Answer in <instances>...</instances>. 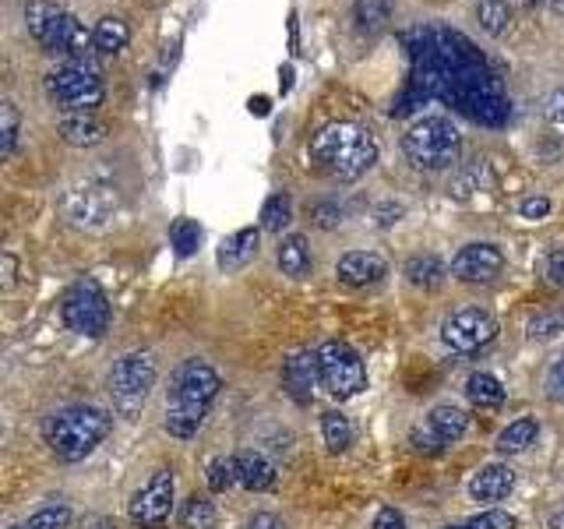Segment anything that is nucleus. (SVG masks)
<instances>
[{
  "label": "nucleus",
  "instance_id": "18",
  "mask_svg": "<svg viewBox=\"0 0 564 529\" xmlns=\"http://www.w3.org/2000/svg\"><path fill=\"white\" fill-rule=\"evenodd\" d=\"M258 244H261V229L258 226H243V229H237V234H229L219 244V255H216L219 269L223 272H240V269H247V264L258 258Z\"/></svg>",
  "mask_w": 564,
  "mask_h": 529
},
{
  "label": "nucleus",
  "instance_id": "7",
  "mask_svg": "<svg viewBox=\"0 0 564 529\" xmlns=\"http://www.w3.org/2000/svg\"><path fill=\"white\" fill-rule=\"evenodd\" d=\"M43 85L61 114H96L106 99L99 71L88 67L85 61H70L57 71H50Z\"/></svg>",
  "mask_w": 564,
  "mask_h": 529
},
{
  "label": "nucleus",
  "instance_id": "40",
  "mask_svg": "<svg viewBox=\"0 0 564 529\" xmlns=\"http://www.w3.org/2000/svg\"><path fill=\"white\" fill-rule=\"evenodd\" d=\"M522 219H546V212H551V198H543V194H533V198H525L519 205Z\"/></svg>",
  "mask_w": 564,
  "mask_h": 529
},
{
  "label": "nucleus",
  "instance_id": "33",
  "mask_svg": "<svg viewBox=\"0 0 564 529\" xmlns=\"http://www.w3.org/2000/svg\"><path fill=\"white\" fill-rule=\"evenodd\" d=\"M70 526V508L67 505H50V508H40L29 522L22 526H11V529H67Z\"/></svg>",
  "mask_w": 564,
  "mask_h": 529
},
{
  "label": "nucleus",
  "instance_id": "29",
  "mask_svg": "<svg viewBox=\"0 0 564 529\" xmlns=\"http://www.w3.org/2000/svg\"><path fill=\"white\" fill-rule=\"evenodd\" d=\"M352 14H357L364 32H378L392 22V0H357Z\"/></svg>",
  "mask_w": 564,
  "mask_h": 529
},
{
  "label": "nucleus",
  "instance_id": "23",
  "mask_svg": "<svg viewBox=\"0 0 564 529\" xmlns=\"http://www.w3.org/2000/svg\"><path fill=\"white\" fill-rule=\"evenodd\" d=\"M445 276L448 269L437 255H413L405 261V279H410V287L416 290H437L441 282H445Z\"/></svg>",
  "mask_w": 564,
  "mask_h": 529
},
{
  "label": "nucleus",
  "instance_id": "45",
  "mask_svg": "<svg viewBox=\"0 0 564 529\" xmlns=\"http://www.w3.org/2000/svg\"><path fill=\"white\" fill-rule=\"evenodd\" d=\"M251 114H258V117L269 114V99H264V96H254V99H251Z\"/></svg>",
  "mask_w": 564,
  "mask_h": 529
},
{
  "label": "nucleus",
  "instance_id": "17",
  "mask_svg": "<svg viewBox=\"0 0 564 529\" xmlns=\"http://www.w3.org/2000/svg\"><path fill=\"white\" fill-rule=\"evenodd\" d=\"M388 272V264L381 255L375 251H349L339 258V264H335V276H339V282H346V287L360 290V287H375V282H381Z\"/></svg>",
  "mask_w": 564,
  "mask_h": 529
},
{
  "label": "nucleus",
  "instance_id": "30",
  "mask_svg": "<svg viewBox=\"0 0 564 529\" xmlns=\"http://www.w3.org/2000/svg\"><path fill=\"white\" fill-rule=\"evenodd\" d=\"M181 522H184V529H216V505L194 494V498H187L181 508Z\"/></svg>",
  "mask_w": 564,
  "mask_h": 529
},
{
  "label": "nucleus",
  "instance_id": "31",
  "mask_svg": "<svg viewBox=\"0 0 564 529\" xmlns=\"http://www.w3.org/2000/svg\"><path fill=\"white\" fill-rule=\"evenodd\" d=\"M476 18H480L484 32L501 35L511 22V8H508V0H480V4H476Z\"/></svg>",
  "mask_w": 564,
  "mask_h": 529
},
{
  "label": "nucleus",
  "instance_id": "19",
  "mask_svg": "<svg viewBox=\"0 0 564 529\" xmlns=\"http://www.w3.org/2000/svg\"><path fill=\"white\" fill-rule=\"evenodd\" d=\"M57 134L75 149H93L106 138V123L96 114H61Z\"/></svg>",
  "mask_w": 564,
  "mask_h": 529
},
{
  "label": "nucleus",
  "instance_id": "24",
  "mask_svg": "<svg viewBox=\"0 0 564 529\" xmlns=\"http://www.w3.org/2000/svg\"><path fill=\"white\" fill-rule=\"evenodd\" d=\"M536 438H540V420L536 417H519L498 434V452L501 455H519V452H525L529 445H533Z\"/></svg>",
  "mask_w": 564,
  "mask_h": 529
},
{
  "label": "nucleus",
  "instance_id": "20",
  "mask_svg": "<svg viewBox=\"0 0 564 529\" xmlns=\"http://www.w3.org/2000/svg\"><path fill=\"white\" fill-rule=\"evenodd\" d=\"M511 487H516V473L505 463H490L469 481V494L476 501H501L511 494Z\"/></svg>",
  "mask_w": 564,
  "mask_h": 529
},
{
  "label": "nucleus",
  "instance_id": "35",
  "mask_svg": "<svg viewBox=\"0 0 564 529\" xmlns=\"http://www.w3.org/2000/svg\"><path fill=\"white\" fill-rule=\"evenodd\" d=\"M516 516L511 511H501V508H494V511H480V516H473L466 522H458V526H445V529H516Z\"/></svg>",
  "mask_w": 564,
  "mask_h": 529
},
{
  "label": "nucleus",
  "instance_id": "44",
  "mask_svg": "<svg viewBox=\"0 0 564 529\" xmlns=\"http://www.w3.org/2000/svg\"><path fill=\"white\" fill-rule=\"evenodd\" d=\"M247 529H286V526H282V519L272 516V511H258V516L247 522Z\"/></svg>",
  "mask_w": 564,
  "mask_h": 529
},
{
  "label": "nucleus",
  "instance_id": "39",
  "mask_svg": "<svg viewBox=\"0 0 564 529\" xmlns=\"http://www.w3.org/2000/svg\"><path fill=\"white\" fill-rule=\"evenodd\" d=\"M546 396L554 402H564V353L551 364V370H546Z\"/></svg>",
  "mask_w": 564,
  "mask_h": 529
},
{
  "label": "nucleus",
  "instance_id": "38",
  "mask_svg": "<svg viewBox=\"0 0 564 529\" xmlns=\"http://www.w3.org/2000/svg\"><path fill=\"white\" fill-rule=\"evenodd\" d=\"M543 279L551 282L554 290H564V247H557V251L543 258Z\"/></svg>",
  "mask_w": 564,
  "mask_h": 529
},
{
  "label": "nucleus",
  "instance_id": "15",
  "mask_svg": "<svg viewBox=\"0 0 564 529\" xmlns=\"http://www.w3.org/2000/svg\"><path fill=\"white\" fill-rule=\"evenodd\" d=\"M505 272V255L494 244H466L452 258V276L458 282H494Z\"/></svg>",
  "mask_w": 564,
  "mask_h": 529
},
{
  "label": "nucleus",
  "instance_id": "42",
  "mask_svg": "<svg viewBox=\"0 0 564 529\" xmlns=\"http://www.w3.org/2000/svg\"><path fill=\"white\" fill-rule=\"evenodd\" d=\"M370 529H405V519H402L399 508H381L375 526H370Z\"/></svg>",
  "mask_w": 564,
  "mask_h": 529
},
{
  "label": "nucleus",
  "instance_id": "5",
  "mask_svg": "<svg viewBox=\"0 0 564 529\" xmlns=\"http://www.w3.org/2000/svg\"><path fill=\"white\" fill-rule=\"evenodd\" d=\"M25 29L35 43H43L50 53H67V57L85 61L96 50V35L88 32L75 14L50 4V0H29L25 4Z\"/></svg>",
  "mask_w": 564,
  "mask_h": 529
},
{
  "label": "nucleus",
  "instance_id": "12",
  "mask_svg": "<svg viewBox=\"0 0 564 529\" xmlns=\"http://www.w3.org/2000/svg\"><path fill=\"white\" fill-rule=\"evenodd\" d=\"M441 339L455 353H476L498 339V322H494V314L484 307H463L445 317Z\"/></svg>",
  "mask_w": 564,
  "mask_h": 529
},
{
  "label": "nucleus",
  "instance_id": "8",
  "mask_svg": "<svg viewBox=\"0 0 564 529\" xmlns=\"http://www.w3.org/2000/svg\"><path fill=\"white\" fill-rule=\"evenodd\" d=\"M61 317L70 332L99 339L110 328V296L102 293L96 279H78L75 287H67L61 296Z\"/></svg>",
  "mask_w": 564,
  "mask_h": 529
},
{
  "label": "nucleus",
  "instance_id": "14",
  "mask_svg": "<svg viewBox=\"0 0 564 529\" xmlns=\"http://www.w3.org/2000/svg\"><path fill=\"white\" fill-rule=\"evenodd\" d=\"M466 431H469V413L458 410V406H452V402H441V406H434V410H431L427 428H416L410 434V441H413L416 452L437 455L441 449L455 445V441L463 438Z\"/></svg>",
  "mask_w": 564,
  "mask_h": 529
},
{
  "label": "nucleus",
  "instance_id": "49",
  "mask_svg": "<svg viewBox=\"0 0 564 529\" xmlns=\"http://www.w3.org/2000/svg\"><path fill=\"white\" fill-rule=\"evenodd\" d=\"M93 529H117V522H113V519H99Z\"/></svg>",
  "mask_w": 564,
  "mask_h": 529
},
{
  "label": "nucleus",
  "instance_id": "13",
  "mask_svg": "<svg viewBox=\"0 0 564 529\" xmlns=\"http://www.w3.org/2000/svg\"><path fill=\"white\" fill-rule=\"evenodd\" d=\"M173 490H176V481L170 469L152 473L149 484L131 498V508H128L131 522L138 529H163L173 511Z\"/></svg>",
  "mask_w": 564,
  "mask_h": 529
},
{
  "label": "nucleus",
  "instance_id": "26",
  "mask_svg": "<svg viewBox=\"0 0 564 529\" xmlns=\"http://www.w3.org/2000/svg\"><path fill=\"white\" fill-rule=\"evenodd\" d=\"M466 396H469V402L476 406V410H498V406L505 402V388L494 375L480 370V375H473L466 381Z\"/></svg>",
  "mask_w": 564,
  "mask_h": 529
},
{
  "label": "nucleus",
  "instance_id": "43",
  "mask_svg": "<svg viewBox=\"0 0 564 529\" xmlns=\"http://www.w3.org/2000/svg\"><path fill=\"white\" fill-rule=\"evenodd\" d=\"M546 120H551L554 128H564V88H557V93L546 99Z\"/></svg>",
  "mask_w": 564,
  "mask_h": 529
},
{
  "label": "nucleus",
  "instance_id": "3",
  "mask_svg": "<svg viewBox=\"0 0 564 529\" xmlns=\"http://www.w3.org/2000/svg\"><path fill=\"white\" fill-rule=\"evenodd\" d=\"M307 152L317 170H325L328 176H339V181H357V176H364L378 163L375 134L352 120L325 123V128L311 138Z\"/></svg>",
  "mask_w": 564,
  "mask_h": 529
},
{
  "label": "nucleus",
  "instance_id": "25",
  "mask_svg": "<svg viewBox=\"0 0 564 529\" xmlns=\"http://www.w3.org/2000/svg\"><path fill=\"white\" fill-rule=\"evenodd\" d=\"M93 35H96V53H106V57H113V53L128 50V43H131V29L117 14L99 18V25L93 29Z\"/></svg>",
  "mask_w": 564,
  "mask_h": 529
},
{
  "label": "nucleus",
  "instance_id": "27",
  "mask_svg": "<svg viewBox=\"0 0 564 529\" xmlns=\"http://www.w3.org/2000/svg\"><path fill=\"white\" fill-rule=\"evenodd\" d=\"M293 223V202L290 194H269L261 205V229H269V234H282Z\"/></svg>",
  "mask_w": 564,
  "mask_h": 529
},
{
  "label": "nucleus",
  "instance_id": "9",
  "mask_svg": "<svg viewBox=\"0 0 564 529\" xmlns=\"http://www.w3.org/2000/svg\"><path fill=\"white\" fill-rule=\"evenodd\" d=\"M152 385H155V360L149 353H128V357H120L110 370L113 410L120 417H138L145 410Z\"/></svg>",
  "mask_w": 564,
  "mask_h": 529
},
{
  "label": "nucleus",
  "instance_id": "41",
  "mask_svg": "<svg viewBox=\"0 0 564 529\" xmlns=\"http://www.w3.org/2000/svg\"><path fill=\"white\" fill-rule=\"evenodd\" d=\"M314 219H317V226H335V223H343V208L335 205V202H317L314 205Z\"/></svg>",
  "mask_w": 564,
  "mask_h": 529
},
{
  "label": "nucleus",
  "instance_id": "2",
  "mask_svg": "<svg viewBox=\"0 0 564 529\" xmlns=\"http://www.w3.org/2000/svg\"><path fill=\"white\" fill-rule=\"evenodd\" d=\"M223 388L219 370L205 360H184L170 378V402H166V431L173 438H194L212 410Z\"/></svg>",
  "mask_w": 564,
  "mask_h": 529
},
{
  "label": "nucleus",
  "instance_id": "47",
  "mask_svg": "<svg viewBox=\"0 0 564 529\" xmlns=\"http://www.w3.org/2000/svg\"><path fill=\"white\" fill-rule=\"evenodd\" d=\"M290 85H293V67H286V71H282V93H286Z\"/></svg>",
  "mask_w": 564,
  "mask_h": 529
},
{
  "label": "nucleus",
  "instance_id": "37",
  "mask_svg": "<svg viewBox=\"0 0 564 529\" xmlns=\"http://www.w3.org/2000/svg\"><path fill=\"white\" fill-rule=\"evenodd\" d=\"M557 332H564V311H543L529 322V339H554Z\"/></svg>",
  "mask_w": 564,
  "mask_h": 529
},
{
  "label": "nucleus",
  "instance_id": "16",
  "mask_svg": "<svg viewBox=\"0 0 564 529\" xmlns=\"http://www.w3.org/2000/svg\"><path fill=\"white\" fill-rule=\"evenodd\" d=\"M322 381V367H317V353H293V357L282 364V388L296 399L300 406L314 399V388Z\"/></svg>",
  "mask_w": 564,
  "mask_h": 529
},
{
  "label": "nucleus",
  "instance_id": "48",
  "mask_svg": "<svg viewBox=\"0 0 564 529\" xmlns=\"http://www.w3.org/2000/svg\"><path fill=\"white\" fill-rule=\"evenodd\" d=\"M551 529H564V511H554V516H551Z\"/></svg>",
  "mask_w": 564,
  "mask_h": 529
},
{
  "label": "nucleus",
  "instance_id": "11",
  "mask_svg": "<svg viewBox=\"0 0 564 529\" xmlns=\"http://www.w3.org/2000/svg\"><path fill=\"white\" fill-rule=\"evenodd\" d=\"M61 212H64V219L78 229H102L117 212V194L106 184H78L64 194Z\"/></svg>",
  "mask_w": 564,
  "mask_h": 529
},
{
  "label": "nucleus",
  "instance_id": "34",
  "mask_svg": "<svg viewBox=\"0 0 564 529\" xmlns=\"http://www.w3.org/2000/svg\"><path fill=\"white\" fill-rule=\"evenodd\" d=\"M18 128H22V120H18L14 102H11V99H4V102H0V152H4V155H14V145H18Z\"/></svg>",
  "mask_w": 564,
  "mask_h": 529
},
{
  "label": "nucleus",
  "instance_id": "6",
  "mask_svg": "<svg viewBox=\"0 0 564 529\" xmlns=\"http://www.w3.org/2000/svg\"><path fill=\"white\" fill-rule=\"evenodd\" d=\"M405 159L416 170H448L458 163V152H463V134L448 120V117H423L416 120L402 138Z\"/></svg>",
  "mask_w": 564,
  "mask_h": 529
},
{
  "label": "nucleus",
  "instance_id": "4",
  "mask_svg": "<svg viewBox=\"0 0 564 529\" xmlns=\"http://www.w3.org/2000/svg\"><path fill=\"white\" fill-rule=\"evenodd\" d=\"M113 428V417L99 410V406H67L46 417L43 423V441L50 452L64 458V463H82L85 455H93L106 434Z\"/></svg>",
  "mask_w": 564,
  "mask_h": 529
},
{
  "label": "nucleus",
  "instance_id": "10",
  "mask_svg": "<svg viewBox=\"0 0 564 529\" xmlns=\"http://www.w3.org/2000/svg\"><path fill=\"white\" fill-rule=\"evenodd\" d=\"M317 367H322V385L332 399H352L367 388V370L360 353L343 339H328L317 349Z\"/></svg>",
  "mask_w": 564,
  "mask_h": 529
},
{
  "label": "nucleus",
  "instance_id": "32",
  "mask_svg": "<svg viewBox=\"0 0 564 529\" xmlns=\"http://www.w3.org/2000/svg\"><path fill=\"white\" fill-rule=\"evenodd\" d=\"M170 244L176 247V255L187 258L198 251V244H202V226L194 223V219H176L170 226Z\"/></svg>",
  "mask_w": 564,
  "mask_h": 529
},
{
  "label": "nucleus",
  "instance_id": "21",
  "mask_svg": "<svg viewBox=\"0 0 564 529\" xmlns=\"http://www.w3.org/2000/svg\"><path fill=\"white\" fill-rule=\"evenodd\" d=\"M234 458H237V481H240L247 490H269V487L275 484V466H272L261 452L243 449V452H237Z\"/></svg>",
  "mask_w": 564,
  "mask_h": 529
},
{
  "label": "nucleus",
  "instance_id": "36",
  "mask_svg": "<svg viewBox=\"0 0 564 529\" xmlns=\"http://www.w3.org/2000/svg\"><path fill=\"white\" fill-rule=\"evenodd\" d=\"M234 484H240L237 481V458H212L208 463V487L216 494H223Z\"/></svg>",
  "mask_w": 564,
  "mask_h": 529
},
{
  "label": "nucleus",
  "instance_id": "46",
  "mask_svg": "<svg viewBox=\"0 0 564 529\" xmlns=\"http://www.w3.org/2000/svg\"><path fill=\"white\" fill-rule=\"evenodd\" d=\"M4 287H11V282H14V258L11 255H4Z\"/></svg>",
  "mask_w": 564,
  "mask_h": 529
},
{
  "label": "nucleus",
  "instance_id": "22",
  "mask_svg": "<svg viewBox=\"0 0 564 529\" xmlns=\"http://www.w3.org/2000/svg\"><path fill=\"white\" fill-rule=\"evenodd\" d=\"M275 258H279L282 276H290V279H307L311 269H314V258H311L307 237H300V234H290L286 240H282Z\"/></svg>",
  "mask_w": 564,
  "mask_h": 529
},
{
  "label": "nucleus",
  "instance_id": "28",
  "mask_svg": "<svg viewBox=\"0 0 564 529\" xmlns=\"http://www.w3.org/2000/svg\"><path fill=\"white\" fill-rule=\"evenodd\" d=\"M322 434H325V445H328V452H346L349 445H352V423H349V417H343L339 410H328L325 417H322Z\"/></svg>",
  "mask_w": 564,
  "mask_h": 529
},
{
  "label": "nucleus",
  "instance_id": "1",
  "mask_svg": "<svg viewBox=\"0 0 564 529\" xmlns=\"http://www.w3.org/2000/svg\"><path fill=\"white\" fill-rule=\"evenodd\" d=\"M402 46L410 57V78L392 102V117H405L437 99L484 128H505L511 117L508 93L473 40L458 29L427 22L402 32Z\"/></svg>",
  "mask_w": 564,
  "mask_h": 529
}]
</instances>
